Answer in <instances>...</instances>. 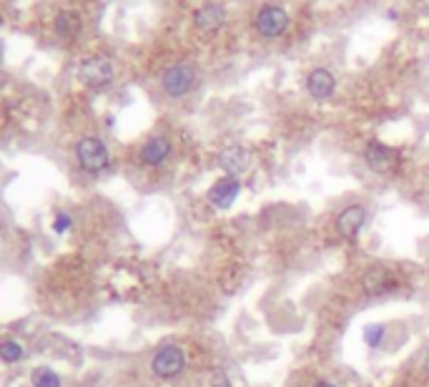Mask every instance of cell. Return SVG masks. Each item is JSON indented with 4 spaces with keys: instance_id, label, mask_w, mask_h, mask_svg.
Instances as JSON below:
<instances>
[{
    "instance_id": "10",
    "label": "cell",
    "mask_w": 429,
    "mask_h": 387,
    "mask_svg": "<svg viewBox=\"0 0 429 387\" xmlns=\"http://www.w3.org/2000/svg\"><path fill=\"white\" fill-rule=\"evenodd\" d=\"M218 166L226 171V176H239L244 174L251 164V154L244 146H226L218 151Z\"/></svg>"
},
{
    "instance_id": "19",
    "label": "cell",
    "mask_w": 429,
    "mask_h": 387,
    "mask_svg": "<svg viewBox=\"0 0 429 387\" xmlns=\"http://www.w3.org/2000/svg\"><path fill=\"white\" fill-rule=\"evenodd\" d=\"M213 387H231V385H229V377H226V373H221V370H218V373L213 375Z\"/></svg>"
},
{
    "instance_id": "16",
    "label": "cell",
    "mask_w": 429,
    "mask_h": 387,
    "mask_svg": "<svg viewBox=\"0 0 429 387\" xmlns=\"http://www.w3.org/2000/svg\"><path fill=\"white\" fill-rule=\"evenodd\" d=\"M30 380H33V387H60L58 375L48 370V367H38Z\"/></svg>"
},
{
    "instance_id": "14",
    "label": "cell",
    "mask_w": 429,
    "mask_h": 387,
    "mask_svg": "<svg viewBox=\"0 0 429 387\" xmlns=\"http://www.w3.org/2000/svg\"><path fill=\"white\" fill-rule=\"evenodd\" d=\"M80 15L73 13V10H60L58 15H56V33L63 38H73L80 33Z\"/></svg>"
},
{
    "instance_id": "8",
    "label": "cell",
    "mask_w": 429,
    "mask_h": 387,
    "mask_svg": "<svg viewBox=\"0 0 429 387\" xmlns=\"http://www.w3.org/2000/svg\"><path fill=\"white\" fill-rule=\"evenodd\" d=\"M367 224V209L362 204H351L347 206L339 217H336V232L342 234L344 239H357L359 232Z\"/></svg>"
},
{
    "instance_id": "9",
    "label": "cell",
    "mask_w": 429,
    "mask_h": 387,
    "mask_svg": "<svg viewBox=\"0 0 429 387\" xmlns=\"http://www.w3.org/2000/svg\"><path fill=\"white\" fill-rule=\"evenodd\" d=\"M306 91H309V96H312L314 101H327V98H332L336 91L334 74L327 71V68H314L312 74H309V78H306Z\"/></svg>"
},
{
    "instance_id": "2",
    "label": "cell",
    "mask_w": 429,
    "mask_h": 387,
    "mask_svg": "<svg viewBox=\"0 0 429 387\" xmlns=\"http://www.w3.org/2000/svg\"><path fill=\"white\" fill-rule=\"evenodd\" d=\"M76 156H78V164L86 168L88 174H98L103 168L108 166V148L101 139L95 136H86V139L78 141L76 146Z\"/></svg>"
},
{
    "instance_id": "18",
    "label": "cell",
    "mask_w": 429,
    "mask_h": 387,
    "mask_svg": "<svg viewBox=\"0 0 429 387\" xmlns=\"http://www.w3.org/2000/svg\"><path fill=\"white\" fill-rule=\"evenodd\" d=\"M68 229H71V217H68L66 212H58L56 219H53V232L63 234V232H68Z\"/></svg>"
},
{
    "instance_id": "12",
    "label": "cell",
    "mask_w": 429,
    "mask_h": 387,
    "mask_svg": "<svg viewBox=\"0 0 429 387\" xmlns=\"http://www.w3.org/2000/svg\"><path fill=\"white\" fill-rule=\"evenodd\" d=\"M397 285H399V282L394 277V272H389V269H371V272H367V277L362 279L364 292L371 294V297L392 292Z\"/></svg>"
},
{
    "instance_id": "4",
    "label": "cell",
    "mask_w": 429,
    "mask_h": 387,
    "mask_svg": "<svg viewBox=\"0 0 429 387\" xmlns=\"http://www.w3.org/2000/svg\"><path fill=\"white\" fill-rule=\"evenodd\" d=\"M161 83H163V91H166L168 96L181 98V96H186L191 88L196 86V71H194V66H189V63H176V66H171L166 74H163Z\"/></svg>"
},
{
    "instance_id": "5",
    "label": "cell",
    "mask_w": 429,
    "mask_h": 387,
    "mask_svg": "<svg viewBox=\"0 0 429 387\" xmlns=\"http://www.w3.org/2000/svg\"><path fill=\"white\" fill-rule=\"evenodd\" d=\"M364 159H367L371 171H377V174H392L394 168L399 166V151L382 144V141H369L364 148Z\"/></svg>"
},
{
    "instance_id": "21",
    "label": "cell",
    "mask_w": 429,
    "mask_h": 387,
    "mask_svg": "<svg viewBox=\"0 0 429 387\" xmlns=\"http://www.w3.org/2000/svg\"><path fill=\"white\" fill-rule=\"evenodd\" d=\"M424 373H427V377H429V355H427V360H424Z\"/></svg>"
},
{
    "instance_id": "1",
    "label": "cell",
    "mask_w": 429,
    "mask_h": 387,
    "mask_svg": "<svg viewBox=\"0 0 429 387\" xmlns=\"http://www.w3.org/2000/svg\"><path fill=\"white\" fill-rule=\"evenodd\" d=\"M153 375H159L163 380H174L186 370V355L178 344H163L151 360Z\"/></svg>"
},
{
    "instance_id": "17",
    "label": "cell",
    "mask_w": 429,
    "mask_h": 387,
    "mask_svg": "<svg viewBox=\"0 0 429 387\" xmlns=\"http://www.w3.org/2000/svg\"><path fill=\"white\" fill-rule=\"evenodd\" d=\"M382 340H384V324H367L364 327V342H367V347H379L382 344Z\"/></svg>"
},
{
    "instance_id": "13",
    "label": "cell",
    "mask_w": 429,
    "mask_h": 387,
    "mask_svg": "<svg viewBox=\"0 0 429 387\" xmlns=\"http://www.w3.org/2000/svg\"><path fill=\"white\" fill-rule=\"evenodd\" d=\"M168 154H171V141L166 136H153L141 148V161L146 166H161L168 159Z\"/></svg>"
},
{
    "instance_id": "7",
    "label": "cell",
    "mask_w": 429,
    "mask_h": 387,
    "mask_svg": "<svg viewBox=\"0 0 429 387\" xmlns=\"http://www.w3.org/2000/svg\"><path fill=\"white\" fill-rule=\"evenodd\" d=\"M239 194H241L239 179H236V176H224V179H218L211 189H209V201H211L216 209L226 212V209L239 199Z\"/></svg>"
},
{
    "instance_id": "11",
    "label": "cell",
    "mask_w": 429,
    "mask_h": 387,
    "mask_svg": "<svg viewBox=\"0 0 429 387\" xmlns=\"http://www.w3.org/2000/svg\"><path fill=\"white\" fill-rule=\"evenodd\" d=\"M194 23H196V28L201 30V33H216V30L226 23L224 5L209 3V5L198 8L196 13H194Z\"/></svg>"
},
{
    "instance_id": "20",
    "label": "cell",
    "mask_w": 429,
    "mask_h": 387,
    "mask_svg": "<svg viewBox=\"0 0 429 387\" xmlns=\"http://www.w3.org/2000/svg\"><path fill=\"white\" fill-rule=\"evenodd\" d=\"M312 387H336V385H332V382H327V380H321V382H314Z\"/></svg>"
},
{
    "instance_id": "15",
    "label": "cell",
    "mask_w": 429,
    "mask_h": 387,
    "mask_svg": "<svg viewBox=\"0 0 429 387\" xmlns=\"http://www.w3.org/2000/svg\"><path fill=\"white\" fill-rule=\"evenodd\" d=\"M25 357V352L23 347L15 340H5V342H0V360L8 362V365H13V362H21Z\"/></svg>"
},
{
    "instance_id": "6",
    "label": "cell",
    "mask_w": 429,
    "mask_h": 387,
    "mask_svg": "<svg viewBox=\"0 0 429 387\" xmlns=\"http://www.w3.org/2000/svg\"><path fill=\"white\" fill-rule=\"evenodd\" d=\"M78 76L88 88H106L111 80H113V66H111L108 58L93 56V58H88L80 63Z\"/></svg>"
},
{
    "instance_id": "3",
    "label": "cell",
    "mask_w": 429,
    "mask_h": 387,
    "mask_svg": "<svg viewBox=\"0 0 429 387\" xmlns=\"http://www.w3.org/2000/svg\"><path fill=\"white\" fill-rule=\"evenodd\" d=\"M254 25L264 38H279L284 36L286 28H289V13L279 5H264L256 13Z\"/></svg>"
}]
</instances>
